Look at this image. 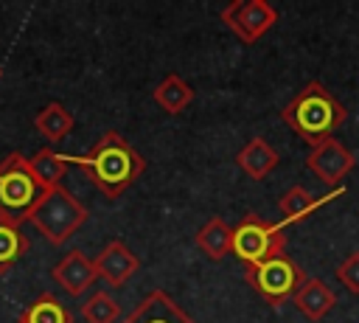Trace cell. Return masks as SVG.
<instances>
[{"label":"cell","mask_w":359,"mask_h":323,"mask_svg":"<svg viewBox=\"0 0 359 323\" xmlns=\"http://www.w3.org/2000/svg\"><path fill=\"white\" fill-rule=\"evenodd\" d=\"M62 157L65 163L81 166L90 174L93 185L109 199L121 197L146 169L143 154L115 129L104 132L101 140L87 154H62Z\"/></svg>","instance_id":"obj_1"},{"label":"cell","mask_w":359,"mask_h":323,"mask_svg":"<svg viewBox=\"0 0 359 323\" xmlns=\"http://www.w3.org/2000/svg\"><path fill=\"white\" fill-rule=\"evenodd\" d=\"M280 118L309 146H317V143H323L325 138H331L345 124L348 110L331 95V90L323 81L311 79L280 110Z\"/></svg>","instance_id":"obj_2"},{"label":"cell","mask_w":359,"mask_h":323,"mask_svg":"<svg viewBox=\"0 0 359 323\" xmlns=\"http://www.w3.org/2000/svg\"><path fill=\"white\" fill-rule=\"evenodd\" d=\"M87 216L90 211L65 185H56L39 197V202L31 208L25 222H31L50 244H65L87 222Z\"/></svg>","instance_id":"obj_3"},{"label":"cell","mask_w":359,"mask_h":323,"mask_svg":"<svg viewBox=\"0 0 359 323\" xmlns=\"http://www.w3.org/2000/svg\"><path fill=\"white\" fill-rule=\"evenodd\" d=\"M42 194L45 188L34 177L28 157H22L20 152L6 154L0 163V219L22 225Z\"/></svg>","instance_id":"obj_4"},{"label":"cell","mask_w":359,"mask_h":323,"mask_svg":"<svg viewBox=\"0 0 359 323\" xmlns=\"http://www.w3.org/2000/svg\"><path fill=\"white\" fill-rule=\"evenodd\" d=\"M286 250V233L280 222L261 219L258 213H247L233 228V250L247 267L269 261L275 256H283Z\"/></svg>","instance_id":"obj_5"},{"label":"cell","mask_w":359,"mask_h":323,"mask_svg":"<svg viewBox=\"0 0 359 323\" xmlns=\"http://www.w3.org/2000/svg\"><path fill=\"white\" fill-rule=\"evenodd\" d=\"M244 278L269 306H283L297 292V286L306 281V272L283 253V256H275L269 261L247 267Z\"/></svg>","instance_id":"obj_6"},{"label":"cell","mask_w":359,"mask_h":323,"mask_svg":"<svg viewBox=\"0 0 359 323\" xmlns=\"http://www.w3.org/2000/svg\"><path fill=\"white\" fill-rule=\"evenodd\" d=\"M219 17L247 45L258 42L278 22V11L266 0H233L230 6L222 8Z\"/></svg>","instance_id":"obj_7"},{"label":"cell","mask_w":359,"mask_h":323,"mask_svg":"<svg viewBox=\"0 0 359 323\" xmlns=\"http://www.w3.org/2000/svg\"><path fill=\"white\" fill-rule=\"evenodd\" d=\"M306 166H309V171H314L325 185H331V188H337L345 177H348V171L356 166V157H353V152L339 140V138H325L323 143H317V146H311V152H309V157H306Z\"/></svg>","instance_id":"obj_8"},{"label":"cell","mask_w":359,"mask_h":323,"mask_svg":"<svg viewBox=\"0 0 359 323\" xmlns=\"http://www.w3.org/2000/svg\"><path fill=\"white\" fill-rule=\"evenodd\" d=\"M121 323H196V320L165 289H154Z\"/></svg>","instance_id":"obj_9"},{"label":"cell","mask_w":359,"mask_h":323,"mask_svg":"<svg viewBox=\"0 0 359 323\" xmlns=\"http://www.w3.org/2000/svg\"><path fill=\"white\" fill-rule=\"evenodd\" d=\"M95 264V272L98 278H104L107 284L112 286H123L140 267V258L121 242V239H112L107 247H101V253L93 258Z\"/></svg>","instance_id":"obj_10"},{"label":"cell","mask_w":359,"mask_h":323,"mask_svg":"<svg viewBox=\"0 0 359 323\" xmlns=\"http://www.w3.org/2000/svg\"><path fill=\"white\" fill-rule=\"evenodd\" d=\"M50 275H53V281H56L67 295H84V292L93 286V281L98 278L95 264H93L81 250H70L62 261H56L53 270H50Z\"/></svg>","instance_id":"obj_11"},{"label":"cell","mask_w":359,"mask_h":323,"mask_svg":"<svg viewBox=\"0 0 359 323\" xmlns=\"http://www.w3.org/2000/svg\"><path fill=\"white\" fill-rule=\"evenodd\" d=\"M342 194H345L342 185L331 188V191L323 194V197H314V194L306 191L303 185H292V188L278 199V211H280V216H283L280 225H292V222H297V219H306L309 213H314L317 208L328 205L331 199H337V197H342Z\"/></svg>","instance_id":"obj_12"},{"label":"cell","mask_w":359,"mask_h":323,"mask_svg":"<svg viewBox=\"0 0 359 323\" xmlns=\"http://www.w3.org/2000/svg\"><path fill=\"white\" fill-rule=\"evenodd\" d=\"M292 301H294V306H297L309 320H323V317L337 306V292H334L325 281L306 275V281L297 286V292L292 295Z\"/></svg>","instance_id":"obj_13"},{"label":"cell","mask_w":359,"mask_h":323,"mask_svg":"<svg viewBox=\"0 0 359 323\" xmlns=\"http://www.w3.org/2000/svg\"><path fill=\"white\" fill-rule=\"evenodd\" d=\"M278 152L264 140V138H250L247 140V146L236 154V163H238V169L247 174V177H252V180H264L275 166H278Z\"/></svg>","instance_id":"obj_14"},{"label":"cell","mask_w":359,"mask_h":323,"mask_svg":"<svg viewBox=\"0 0 359 323\" xmlns=\"http://www.w3.org/2000/svg\"><path fill=\"white\" fill-rule=\"evenodd\" d=\"M196 247L213 258L222 261L230 250H233V228L222 219V216H210L199 230H196Z\"/></svg>","instance_id":"obj_15"},{"label":"cell","mask_w":359,"mask_h":323,"mask_svg":"<svg viewBox=\"0 0 359 323\" xmlns=\"http://www.w3.org/2000/svg\"><path fill=\"white\" fill-rule=\"evenodd\" d=\"M154 101H157V107H163L168 115H180L191 101H194V87L185 81V79H180L177 73H168L157 87H154Z\"/></svg>","instance_id":"obj_16"},{"label":"cell","mask_w":359,"mask_h":323,"mask_svg":"<svg viewBox=\"0 0 359 323\" xmlns=\"http://www.w3.org/2000/svg\"><path fill=\"white\" fill-rule=\"evenodd\" d=\"M34 126H36V132H39L48 143H59V140H65V135L76 126V121H73V115H70L59 101H50V104H45V107L36 112Z\"/></svg>","instance_id":"obj_17"},{"label":"cell","mask_w":359,"mask_h":323,"mask_svg":"<svg viewBox=\"0 0 359 323\" xmlns=\"http://www.w3.org/2000/svg\"><path fill=\"white\" fill-rule=\"evenodd\" d=\"M28 247H31V242L22 233V228L0 219V275H6L28 253Z\"/></svg>","instance_id":"obj_18"},{"label":"cell","mask_w":359,"mask_h":323,"mask_svg":"<svg viewBox=\"0 0 359 323\" xmlns=\"http://www.w3.org/2000/svg\"><path fill=\"white\" fill-rule=\"evenodd\" d=\"M28 166H31V171H34V177L39 180V185L48 191V188H56V185H62L59 180L65 177V169H67V163H65V157L62 154H56L53 149H39V152H34V157H28Z\"/></svg>","instance_id":"obj_19"},{"label":"cell","mask_w":359,"mask_h":323,"mask_svg":"<svg viewBox=\"0 0 359 323\" xmlns=\"http://www.w3.org/2000/svg\"><path fill=\"white\" fill-rule=\"evenodd\" d=\"M17 323H73V315L59 303V298H53L50 292H45L31 306L22 309V315L17 317Z\"/></svg>","instance_id":"obj_20"},{"label":"cell","mask_w":359,"mask_h":323,"mask_svg":"<svg viewBox=\"0 0 359 323\" xmlns=\"http://www.w3.org/2000/svg\"><path fill=\"white\" fill-rule=\"evenodd\" d=\"M81 317H84V323H115L121 317V306L112 295L95 292V295H90V301L81 303Z\"/></svg>","instance_id":"obj_21"},{"label":"cell","mask_w":359,"mask_h":323,"mask_svg":"<svg viewBox=\"0 0 359 323\" xmlns=\"http://www.w3.org/2000/svg\"><path fill=\"white\" fill-rule=\"evenodd\" d=\"M337 281L348 289V292H353V295H359V250H351L339 264H337Z\"/></svg>","instance_id":"obj_22"},{"label":"cell","mask_w":359,"mask_h":323,"mask_svg":"<svg viewBox=\"0 0 359 323\" xmlns=\"http://www.w3.org/2000/svg\"><path fill=\"white\" fill-rule=\"evenodd\" d=\"M0 76H3V67H0Z\"/></svg>","instance_id":"obj_23"}]
</instances>
